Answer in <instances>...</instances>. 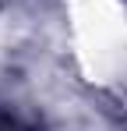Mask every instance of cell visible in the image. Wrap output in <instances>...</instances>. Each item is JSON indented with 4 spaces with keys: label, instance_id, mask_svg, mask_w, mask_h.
Masks as SVG:
<instances>
[{
    "label": "cell",
    "instance_id": "cell-1",
    "mask_svg": "<svg viewBox=\"0 0 127 131\" xmlns=\"http://www.w3.org/2000/svg\"><path fill=\"white\" fill-rule=\"evenodd\" d=\"M0 131H21V128L11 121V117H4V113H0Z\"/></svg>",
    "mask_w": 127,
    "mask_h": 131
}]
</instances>
